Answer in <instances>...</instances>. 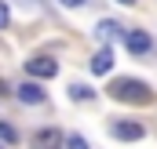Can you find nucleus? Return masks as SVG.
I'll return each instance as SVG.
<instances>
[{
  "instance_id": "7",
  "label": "nucleus",
  "mask_w": 157,
  "mask_h": 149,
  "mask_svg": "<svg viewBox=\"0 0 157 149\" xmlns=\"http://www.w3.org/2000/svg\"><path fill=\"white\" fill-rule=\"evenodd\" d=\"M110 66H113V51H110V47H102V51L91 58V73L102 76V73H110Z\"/></svg>"
},
{
  "instance_id": "10",
  "label": "nucleus",
  "mask_w": 157,
  "mask_h": 149,
  "mask_svg": "<svg viewBox=\"0 0 157 149\" xmlns=\"http://www.w3.org/2000/svg\"><path fill=\"white\" fill-rule=\"evenodd\" d=\"M0 142H7V146H15V142H18V135H15V127H11V124H0Z\"/></svg>"
},
{
  "instance_id": "1",
  "label": "nucleus",
  "mask_w": 157,
  "mask_h": 149,
  "mask_svg": "<svg viewBox=\"0 0 157 149\" xmlns=\"http://www.w3.org/2000/svg\"><path fill=\"white\" fill-rule=\"evenodd\" d=\"M106 95H110L113 102H128V106H146V102L154 98V91H150L143 80H135V76H117V80L106 87Z\"/></svg>"
},
{
  "instance_id": "12",
  "label": "nucleus",
  "mask_w": 157,
  "mask_h": 149,
  "mask_svg": "<svg viewBox=\"0 0 157 149\" xmlns=\"http://www.w3.org/2000/svg\"><path fill=\"white\" fill-rule=\"evenodd\" d=\"M7 22H11V11H7V4L0 0V26H7Z\"/></svg>"
},
{
  "instance_id": "6",
  "label": "nucleus",
  "mask_w": 157,
  "mask_h": 149,
  "mask_svg": "<svg viewBox=\"0 0 157 149\" xmlns=\"http://www.w3.org/2000/svg\"><path fill=\"white\" fill-rule=\"evenodd\" d=\"M18 98L26 106H37V102H44V87L40 84H18Z\"/></svg>"
},
{
  "instance_id": "14",
  "label": "nucleus",
  "mask_w": 157,
  "mask_h": 149,
  "mask_svg": "<svg viewBox=\"0 0 157 149\" xmlns=\"http://www.w3.org/2000/svg\"><path fill=\"white\" fill-rule=\"evenodd\" d=\"M121 4H135V0H121Z\"/></svg>"
},
{
  "instance_id": "3",
  "label": "nucleus",
  "mask_w": 157,
  "mask_h": 149,
  "mask_svg": "<svg viewBox=\"0 0 157 149\" xmlns=\"http://www.w3.org/2000/svg\"><path fill=\"white\" fill-rule=\"evenodd\" d=\"M124 44H128V51H132L135 58H146V55H150V47H154L150 33H143V29H132V33L124 37Z\"/></svg>"
},
{
  "instance_id": "2",
  "label": "nucleus",
  "mask_w": 157,
  "mask_h": 149,
  "mask_svg": "<svg viewBox=\"0 0 157 149\" xmlns=\"http://www.w3.org/2000/svg\"><path fill=\"white\" fill-rule=\"evenodd\" d=\"M26 73L37 76V80H48V76L59 73V62L51 55H33V58H26Z\"/></svg>"
},
{
  "instance_id": "8",
  "label": "nucleus",
  "mask_w": 157,
  "mask_h": 149,
  "mask_svg": "<svg viewBox=\"0 0 157 149\" xmlns=\"http://www.w3.org/2000/svg\"><path fill=\"white\" fill-rule=\"evenodd\" d=\"M95 37L99 40H113V37H121V22H99V29H95Z\"/></svg>"
},
{
  "instance_id": "4",
  "label": "nucleus",
  "mask_w": 157,
  "mask_h": 149,
  "mask_svg": "<svg viewBox=\"0 0 157 149\" xmlns=\"http://www.w3.org/2000/svg\"><path fill=\"white\" fill-rule=\"evenodd\" d=\"M110 131L117 135L121 142H139V138H143V124H135V120H113Z\"/></svg>"
},
{
  "instance_id": "9",
  "label": "nucleus",
  "mask_w": 157,
  "mask_h": 149,
  "mask_svg": "<svg viewBox=\"0 0 157 149\" xmlns=\"http://www.w3.org/2000/svg\"><path fill=\"white\" fill-rule=\"evenodd\" d=\"M70 98H77V102H91V98H95V91H91V87H84V84H70Z\"/></svg>"
},
{
  "instance_id": "5",
  "label": "nucleus",
  "mask_w": 157,
  "mask_h": 149,
  "mask_svg": "<svg viewBox=\"0 0 157 149\" xmlns=\"http://www.w3.org/2000/svg\"><path fill=\"white\" fill-rule=\"evenodd\" d=\"M29 149H62V135L55 127H44V131H37L29 138Z\"/></svg>"
},
{
  "instance_id": "13",
  "label": "nucleus",
  "mask_w": 157,
  "mask_h": 149,
  "mask_svg": "<svg viewBox=\"0 0 157 149\" xmlns=\"http://www.w3.org/2000/svg\"><path fill=\"white\" fill-rule=\"evenodd\" d=\"M59 4H66V7H80L84 0H59Z\"/></svg>"
},
{
  "instance_id": "11",
  "label": "nucleus",
  "mask_w": 157,
  "mask_h": 149,
  "mask_svg": "<svg viewBox=\"0 0 157 149\" xmlns=\"http://www.w3.org/2000/svg\"><path fill=\"white\" fill-rule=\"evenodd\" d=\"M62 146H66V149H91L84 138H80V135H70V138H62Z\"/></svg>"
}]
</instances>
